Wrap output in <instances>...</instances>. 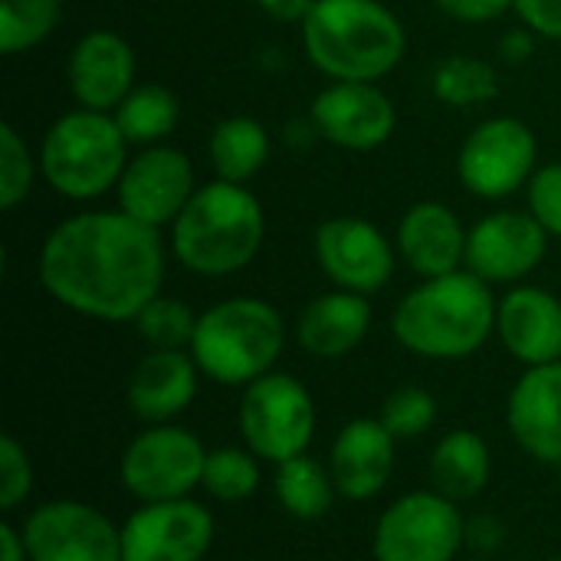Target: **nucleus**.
<instances>
[{
    "mask_svg": "<svg viewBox=\"0 0 561 561\" xmlns=\"http://www.w3.org/2000/svg\"><path fill=\"white\" fill-rule=\"evenodd\" d=\"M168 250L161 230L125 210H82L56 224L36 256L39 286L69 312L135 322L161 296Z\"/></svg>",
    "mask_w": 561,
    "mask_h": 561,
    "instance_id": "nucleus-1",
    "label": "nucleus"
},
{
    "mask_svg": "<svg viewBox=\"0 0 561 561\" xmlns=\"http://www.w3.org/2000/svg\"><path fill=\"white\" fill-rule=\"evenodd\" d=\"M500 299L493 286L457 270L414 286L391 316L401 348L431 362H463L477 355L496 332Z\"/></svg>",
    "mask_w": 561,
    "mask_h": 561,
    "instance_id": "nucleus-2",
    "label": "nucleus"
},
{
    "mask_svg": "<svg viewBox=\"0 0 561 561\" xmlns=\"http://www.w3.org/2000/svg\"><path fill=\"white\" fill-rule=\"evenodd\" d=\"M299 36L306 59L332 82H378L408 53V30L381 0H316Z\"/></svg>",
    "mask_w": 561,
    "mask_h": 561,
    "instance_id": "nucleus-3",
    "label": "nucleus"
},
{
    "mask_svg": "<svg viewBox=\"0 0 561 561\" xmlns=\"http://www.w3.org/2000/svg\"><path fill=\"white\" fill-rule=\"evenodd\" d=\"M266 240V214L247 184H201L171 224L174 260L197 276H233L247 270Z\"/></svg>",
    "mask_w": 561,
    "mask_h": 561,
    "instance_id": "nucleus-4",
    "label": "nucleus"
},
{
    "mask_svg": "<svg viewBox=\"0 0 561 561\" xmlns=\"http://www.w3.org/2000/svg\"><path fill=\"white\" fill-rule=\"evenodd\" d=\"M286 345V322L279 309L256 296H233L197 316L191 355L210 381L224 388H247L273 371Z\"/></svg>",
    "mask_w": 561,
    "mask_h": 561,
    "instance_id": "nucleus-5",
    "label": "nucleus"
},
{
    "mask_svg": "<svg viewBox=\"0 0 561 561\" xmlns=\"http://www.w3.org/2000/svg\"><path fill=\"white\" fill-rule=\"evenodd\" d=\"M128 138L112 112L76 105L39 141V174L66 201H95L115 191L128 164Z\"/></svg>",
    "mask_w": 561,
    "mask_h": 561,
    "instance_id": "nucleus-6",
    "label": "nucleus"
},
{
    "mask_svg": "<svg viewBox=\"0 0 561 561\" xmlns=\"http://www.w3.org/2000/svg\"><path fill=\"white\" fill-rule=\"evenodd\" d=\"M237 424L247 447L260 460L279 467L299 454H309L319 417L316 401L299 378L270 371L243 388Z\"/></svg>",
    "mask_w": 561,
    "mask_h": 561,
    "instance_id": "nucleus-7",
    "label": "nucleus"
},
{
    "mask_svg": "<svg viewBox=\"0 0 561 561\" xmlns=\"http://www.w3.org/2000/svg\"><path fill=\"white\" fill-rule=\"evenodd\" d=\"M207 454L197 434L174 424H151L125 447L118 480L138 503L187 500L204 480Z\"/></svg>",
    "mask_w": 561,
    "mask_h": 561,
    "instance_id": "nucleus-8",
    "label": "nucleus"
},
{
    "mask_svg": "<svg viewBox=\"0 0 561 561\" xmlns=\"http://www.w3.org/2000/svg\"><path fill=\"white\" fill-rule=\"evenodd\" d=\"M539 161L536 131L516 115H493L480 122L457 154L460 184L480 201H503L529 187Z\"/></svg>",
    "mask_w": 561,
    "mask_h": 561,
    "instance_id": "nucleus-9",
    "label": "nucleus"
},
{
    "mask_svg": "<svg viewBox=\"0 0 561 561\" xmlns=\"http://www.w3.org/2000/svg\"><path fill=\"white\" fill-rule=\"evenodd\" d=\"M463 542L467 519L457 503L437 490H421L381 513L371 552L375 561H454Z\"/></svg>",
    "mask_w": 561,
    "mask_h": 561,
    "instance_id": "nucleus-10",
    "label": "nucleus"
},
{
    "mask_svg": "<svg viewBox=\"0 0 561 561\" xmlns=\"http://www.w3.org/2000/svg\"><path fill=\"white\" fill-rule=\"evenodd\" d=\"M30 561H122V529L89 503L53 500L20 526Z\"/></svg>",
    "mask_w": 561,
    "mask_h": 561,
    "instance_id": "nucleus-11",
    "label": "nucleus"
},
{
    "mask_svg": "<svg viewBox=\"0 0 561 561\" xmlns=\"http://www.w3.org/2000/svg\"><path fill=\"white\" fill-rule=\"evenodd\" d=\"M316 260L335 289L375 296L394 276L398 247L365 217H329L316 230Z\"/></svg>",
    "mask_w": 561,
    "mask_h": 561,
    "instance_id": "nucleus-12",
    "label": "nucleus"
},
{
    "mask_svg": "<svg viewBox=\"0 0 561 561\" xmlns=\"http://www.w3.org/2000/svg\"><path fill=\"white\" fill-rule=\"evenodd\" d=\"M194 191L197 181H194L191 158L181 148L151 145L128 158L115 184V201L118 210H125L128 217L161 230L178 220V214L187 207Z\"/></svg>",
    "mask_w": 561,
    "mask_h": 561,
    "instance_id": "nucleus-13",
    "label": "nucleus"
},
{
    "mask_svg": "<svg viewBox=\"0 0 561 561\" xmlns=\"http://www.w3.org/2000/svg\"><path fill=\"white\" fill-rule=\"evenodd\" d=\"M214 533L210 510L191 496L141 503L122 526V561H204Z\"/></svg>",
    "mask_w": 561,
    "mask_h": 561,
    "instance_id": "nucleus-14",
    "label": "nucleus"
},
{
    "mask_svg": "<svg viewBox=\"0 0 561 561\" xmlns=\"http://www.w3.org/2000/svg\"><path fill=\"white\" fill-rule=\"evenodd\" d=\"M549 250L546 227L529 210H493L467 230V263L490 286H513L539 270Z\"/></svg>",
    "mask_w": 561,
    "mask_h": 561,
    "instance_id": "nucleus-15",
    "label": "nucleus"
},
{
    "mask_svg": "<svg viewBox=\"0 0 561 561\" xmlns=\"http://www.w3.org/2000/svg\"><path fill=\"white\" fill-rule=\"evenodd\" d=\"M309 125L335 148L375 151L394 135L398 112L378 82H329L309 105Z\"/></svg>",
    "mask_w": 561,
    "mask_h": 561,
    "instance_id": "nucleus-16",
    "label": "nucleus"
},
{
    "mask_svg": "<svg viewBox=\"0 0 561 561\" xmlns=\"http://www.w3.org/2000/svg\"><path fill=\"white\" fill-rule=\"evenodd\" d=\"M69 95L82 108L115 112L118 102L135 89V49L115 30H89L69 53L66 62Z\"/></svg>",
    "mask_w": 561,
    "mask_h": 561,
    "instance_id": "nucleus-17",
    "label": "nucleus"
},
{
    "mask_svg": "<svg viewBox=\"0 0 561 561\" xmlns=\"http://www.w3.org/2000/svg\"><path fill=\"white\" fill-rule=\"evenodd\" d=\"M513 440L539 463H561V362L536 365L519 375L506 401Z\"/></svg>",
    "mask_w": 561,
    "mask_h": 561,
    "instance_id": "nucleus-18",
    "label": "nucleus"
},
{
    "mask_svg": "<svg viewBox=\"0 0 561 561\" xmlns=\"http://www.w3.org/2000/svg\"><path fill=\"white\" fill-rule=\"evenodd\" d=\"M394 434L378 417L348 421L329 450V473L339 496L352 503L375 500L394 477Z\"/></svg>",
    "mask_w": 561,
    "mask_h": 561,
    "instance_id": "nucleus-19",
    "label": "nucleus"
},
{
    "mask_svg": "<svg viewBox=\"0 0 561 561\" xmlns=\"http://www.w3.org/2000/svg\"><path fill=\"white\" fill-rule=\"evenodd\" d=\"M496 335L526 368L561 362V299L542 286H513L500 299Z\"/></svg>",
    "mask_w": 561,
    "mask_h": 561,
    "instance_id": "nucleus-20",
    "label": "nucleus"
},
{
    "mask_svg": "<svg viewBox=\"0 0 561 561\" xmlns=\"http://www.w3.org/2000/svg\"><path fill=\"white\" fill-rule=\"evenodd\" d=\"M401 263L421 279L447 276L467 263V227L440 201H417L404 210L394 237Z\"/></svg>",
    "mask_w": 561,
    "mask_h": 561,
    "instance_id": "nucleus-21",
    "label": "nucleus"
},
{
    "mask_svg": "<svg viewBox=\"0 0 561 561\" xmlns=\"http://www.w3.org/2000/svg\"><path fill=\"white\" fill-rule=\"evenodd\" d=\"M197 362L184 352H148L128 378V408L145 424H168L197 394Z\"/></svg>",
    "mask_w": 561,
    "mask_h": 561,
    "instance_id": "nucleus-22",
    "label": "nucleus"
},
{
    "mask_svg": "<svg viewBox=\"0 0 561 561\" xmlns=\"http://www.w3.org/2000/svg\"><path fill=\"white\" fill-rule=\"evenodd\" d=\"M371 329V302L362 293L332 289L316 296L296 322V342L306 355L342 358L355 352Z\"/></svg>",
    "mask_w": 561,
    "mask_h": 561,
    "instance_id": "nucleus-23",
    "label": "nucleus"
},
{
    "mask_svg": "<svg viewBox=\"0 0 561 561\" xmlns=\"http://www.w3.org/2000/svg\"><path fill=\"white\" fill-rule=\"evenodd\" d=\"M493 473L490 447L473 431H450L431 454V483L454 503L477 500Z\"/></svg>",
    "mask_w": 561,
    "mask_h": 561,
    "instance_id": "nucleus-24",
    "label": "nucleus"
},
{
    "mask_svg": "<svg viewBox=\"0 0 561 561\" xmlns=\"http://www.w3.org/2000/svg\"><path fill=\"white\" fill-rule=\"evenodd\" d=\"M207 154L220 181L247 184L270 161V131L253 115L220 118L207 138Z\"/></svg>",
    "mask_w": 561,
    "mask_h": 561,
    "instance_id": "nucleus-25",
    "label": "nucleus"
},
{
    "mask_svg": "<svg viewBox=\"0 0 561 561\" xmlns=\"http://www.w3.org/2000/svg\"><path fill=\"white\" fill-rule=\"evenodd\" d=\"M273 493H276V503L283 506V513H289L293 519H302V523L322 519L339 496L329 463H319L309 454H299L276 467Z\"/></svg>",
    "mask_w": 561,
    "mask_h": 561,
    "instance_id": "nucleus-26",
    "label": "nucleus"
},
{
    "mask_svg": "<svg viewBox=\"0 0 561 561\" xmlns=\"http://www.w3.org/2000/svg\"><path fill=\"white\" fill-rule=\"evenodd\" d=\"M112 115L122 135L128 138V145L151 148V145H164V138L174 135L181 122V102L168 85L145 82V85H135Z\"/></svg>",
    "mask_w": 561,
    "mask_h": 561,
    "instance_id": "nucleus-27",
    "label": "nucleus"
},
{
    "mask_svg": "<svg viewBox=\"0 0 561 561\" xmlns=\"http://www.w3.org/2000/svg\"><path fill=\"white\" fill-rule=\"evenodd\" d=\"M434 95L450 108L486 105L500 95L496 69L473 56H450L434 72Z\"/></svg>",
    "mask_w": 561,
    "mask_h": 561,
    "instance_id": "nucleus-28",
    "label": "nucleus"
},
{
    "mask_svg": "<svg viewBox=\"0 0 561 561\" xmlns=\"http://www.w3.org/2000/svg\"><path fill=\"white\" fill-rule=\"evenodd\" d=\"M59 0H0V49L3 56L39 46L59 26Z\"/></svg>",
    "mask_w": 561,
    "mask_h": 561,
    "instance_id": "nucleus-29",
    "label": "nucleus"
},
{
    "mask_svg": "<svg viewBox=\"0 0 561 561\" xmlns=\"http://www.w3.org/2000/svg\"><path fill=\"white\" fill-rule=\"evenodd\" d=\"M201 490L217 503H243L260 490V457L247 447H217L207 454Z\"/></svg>",
    "mask_w": 561,
    "mask_h": 561,
    "instance_id": "nucleus-30",
    "label": "nucleus"
},
{
    "mask_svg": "<svg viewBox=\"0 0 561 561\" xmlns=\"http://www.w3.org/2000/svg\"><path fill=\"white\" fill-rule=\"evenodd\" d=\"M135 329L151 352H184V348H191L197 316L191 312L187 302H181L174 296H154L138 312Z\"/></svg>",
    "mask_w": 561,
    "mask_h": 561,
    "instance_id": "nucleus-31",
    "label": "nucleus"
},
{
    "mask_svg": "<svg viewBox=\"0 0 561 561\" xmlns=\"http://www.w3.org/2000/svg\"><path fill=\"white\" fill-rule=\"evenodd\" d=\"M36 174H39V154L30 151L16 125L3 122L0 125V207L16 210L30 197Z\"/></svg>",
    "mask_w": 561,
    "mask_h": 561,
    "instance_id": "nucleus-32",
    "label": "nucleus"
},
{
    "mask_svg": "<svg viewBox=\"0 0 561 561\" xmlns=\"http://www.w3.org/2000/svg\"><path fill=\"white\" fill-rule=\"evenodd\" d=\"M378 421L394 434V440H414L427 434L437 421V401L424 388H398L385 398Z\"/></svg>",
    "mask_w": 561,
    "mask_h": 561,
    "instance_id": "nucleus-33",
    "label": "nucleus"
},
{
    "mask_svg": "<svg viewBox=\"0 0 561 561\" xmlns=\"http://www.w3.org/2000/svg\"><path fill=\"white\" fill-rule=\"evenodd\" d=\"M33 490V467L13 434L0 437V510H16Z\"/></svg>",
    "mask_w": 561,
    "mask_h": 561,
    "instance_id": "nucleus-34",
    "label": "nucleus"
},
{
    "mask_svg": "<svg viewBox=\"0 0 561 561\" xmlns=\"http://www.w3.org/2000/svg\"><path fill=\"white\" fill-rule=\"evenodd\" d=\"M526 191H529V214L546 227L549 237L561 240V161L542 164Z\"/></svg>",
    "mask_w": 561,
    "mask_h": 561,
    "instance_id": "nucleus-35",
    "label": "nucleus"
},
{
    "mask_svg": "<svg viewBox=\"0 0 561 561\" xmlns=\"http://www.w3.org/2000/svg\"><path fill=\"white\" fill-rule=\"evenodd\" d=\"M516 16L542 39H561V0H513Z\"/></svg>",
    "mask_w": 561,
    "mask_h": 561,
    "instance_id": "nucleus-36",
    "label": "nucleus"
},
{
    "mask_svg": "<svg viewBox=\"0 0 561 561\" xmlns=\"http://www.w3.org/2000/svg\"><path fill=\"white\" fill-rule=\"evenodd\" d=\"M434 7L457 23H493L513 10V0H434Z\"/></svg>",
    "mask_w": 561,
    "mask_h": 561,
    "instance_id": "nucleus-37",
    "label": "nucleus"
},
{
    "mask_svg": "<svg viewBox=\"0 0 561 561\" xmlns=\"http://www.w3.org/2000/svg\"><path fill=\"white\" fill-rule=\"evenodd\" d=\"M253 3L276 23H302L316 7V0H253Z\"/></svg>",
    "mask_w": 561,
    "mask_h": 561,
    "instance_id": "nucleus-38",
    "label": "nucleus"
},
{
    "mask_svg": "<svg viewBox=\"0 0 561 561\" xmlns=\"http://www.w3.org/2000/svg\"><path fill=\"white\" fill-rule=\"evenodd\" d=\"M467 542L480 552H493L496 546H503V526L490 516H477L473 523H467Z\"/></svg>",
    "mask_w": 561,
    "mask_h": 561,
    "instance_id": "nucleus-39",
    "label": "nucleus"
},
{
    "mask_svg": "<svg viewBox=\"0 0 561 561\" xmlns=\"http://www.w3.org/2000/svg\"><path fill=\"white\" fill-rule=\"evenodd\" d=\"M533 30L529 26H523V30H513V33H506L503 36V43H500V49H503V56L510 59V62H519V59H529V53H533Z\"/></svg>",
    "mask_w": 561,
    "mask_h": 561,
    "instance_id": "nucleus-40",
    "label": "nucleus"
},
{
    "mask_svg": "<svg viewBox=\"0 0 561 561\" xmlns=\"http://www.w3.org/2000/svg\"><path fill=\"white\" fill-rule=\"evenodd\" d=\"M0 561H30L20 529H13L10 523L0 526Z\"/></svg>",
    "mask_w": 561,
    "mask_h": 561,
    "instance_id": "nucleus-41",
    "label": "nucleus"
},
{
    "mask_svg": "<svg viewBox=\"0 0 561 561\" xmlns=\"http://www.w3.org/2000/svg\"><path fill=\"white\" fill-rule=\"evenodd\" d=\"M559 480H561V463H559Z\"/></svg>",
    "mask_w": 561,
    "mask_h": 561,
    "instance_id": "nucleus-42",
    "label": "nucleus"
},
{
    "mask_svg": "<svg viewBox=\"0 0 561 561\" xmlns=\"http://www.w3.org/2000/svg\"><path fill=\"white\" fill-rule=\"evenodd\" d=\"M552 561H561V559H552Z\"/></svg>",
    "mask_w": 561,
    "mask_h": 561,
    "instance_id": "nucleus-43",
    "label": "nucleus"
}]
</instances>
